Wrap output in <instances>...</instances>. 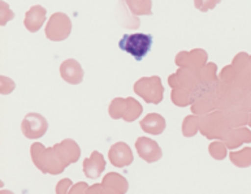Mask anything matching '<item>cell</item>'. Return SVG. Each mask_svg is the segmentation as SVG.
Masks as SVG:
<instances>
[{
    "label": "cell",
    "instance_id": "cell-24",
    "mask_svg": "<svg viewBox=\"0 0 251 194\" xmlns=\"http://www.w3.org/2000/svg\"><path fill=\"white\" fill-rule=\"evenodd\" d=\"M229 159L238 168L251 167V147H244L238 151H232L229 154Z\"/></svg>",
    "mask_w": 251,
    "mask_h": 194
},
{
    "label": "cell",
    "instance_id": "cell-13",
    "mask_svg": "<svg viewBox=\"0 0 251 194\" xmlns=\"http://www.w3.org/2000/svg\"><path fill=\"white\" fill-rule=\"evenodd\" d=\"M53 149H55L61 162L67 167L75 163L81 157V149H79L78 143L71 139H63V141L53 146Z\"/></svg>",
    "mask_w": 251,
    "mask_h": 194
},
{
    "label": "cell",
    "instance_id": "cell-19",
    "mask_svg": "<svg viewBox=\"0 0 251 194\" xmlns=\"http://www.w3.org/2000/svg\"><path fill=\"white\" fill-rule=\"evenodd\" d=\"M221 112L226 116V119H228L229 124H230L232 128L245 127L249 123V115L250 113L246 111L244 105L230 106V107L221 110Z\"/></svg>",
    "mask_w": 251,
    "mask_h": 194
},
{
    "label": "cell",
    "instance_id": "cell-10",
    "mask_svg": "<svg viewBox=\"0 0 251 194\" xmlns=\"http://www.w3.org/2000/svg\"><path fill=\"white\" fill-rule=\"evenodd\" d=\"M208 55L203 49H194L191 51H181L176 55L175 63L178 68L199 69L207 64Z\"/></svg>",
    "mask_w": 251,
    "mask_h": 194
},
{
    "label": "cell",
    "instance_id": "cell-20",
    "mask_svg": "<svg viewBox=\"0 0 251 194\" xmlns=\"http://www.w3.org/2000/svg\"><path fill=\"white\" fill-rule=\"evenodd\" d=\"M165 119L159 113H149L141 120V128L149 135L159 136L165 129Z\"/></svg>",
    "mask_w": 251,
    "mask_h": 194
},
{
    "label": "cell",
    "instance_id": "cell-25",
    "mask_svg": "<svg viewBox=\"0 0 251 194\" xmlns=\"http://www.w3.org/2000/svg\"><path fill=\"white\" fill-rule=\"evenodd\" d=\"M199 132V116L198 115H189L184 119L182 123V135L185 137H194Z\"/></svg>",
    "mask_w": 251,
    "mask_h": 194
},
{
    "label": "cell",
    "instance_id": "cell-3",
    "mask_svg": "<svg viewBox=\"0 0 251 194\" xmlns=\"http://www.w3.org/2000/svg\"><path fill=\"white\" fill-rule=\"evenodd\" d=\"M152 35L151 34H125L119 42L120 50L131 55L137 61L141 60L151 51Z\"/></svg>",
    "mask_w": 251,
    "mask_h": 194
},
{
    "label": "cell",
    "instance_id": "cell-21",
    "mask_svg": "<svg viewBox=\"0 0 251 194\" xmlns=\"http://www.w3.org/2000/svg\"><path fill=\"white\" fill-rule=\"evenodd\" d=\"M101 184L105 185V187L111 188V189H113V191L120 194H125L129 191V183H127V180L123 175L117 173V172H108L103 177Z\"/></svg>",
    "mask_w": 251,
    "mask_h": 194
},
{
    "label": "cell",
    "instance_id": "cell-15",
    "mask_svg": "<svg viewBox=\"0 0 251 194\" xmlns=\"http://www.w3.org/2000/svg\"><path fill=\"white\" fill-rule=\"evenodd\" d=\"M60 76L65 83L71 85H78L82 83L85 72L77 60L67 59L60 65Z\"/></svg>",
    "mask_w": 251,
    "mask_h": 194
},
{
    "label": "cell",
    "instance_id": "cell-8",
    "mask_svg": "<svg viewBox=\"0 0 251 194\" xmlns=\"http://www.w3.org/2000/svg\"><path fill=\"white\" fill-rule=\"evenodd\" d=\"M168 83L172 89L182 87L185 90H189L194 95L201 91V83H199L195 69L178 68V71L176 73H173L168 77Z\"/></svg>",
    "mask_w": 251,
    "mask_h": 194
},
{
    "label": "cell",
    "instance_id": "cell-33",
    "mask_svg": "<svg viewBox=\"0 0 251 194\" xmlns=\"http://www.w3.org/2000/svg\"><path fill=\"white\" fill-rule=\"evenodd\" d=\"M72 187H73V183L71 179L60 180L56 185V194H69Z\"/></svg>",
    "mask_w": 251,
    "mask_h": 194
},
{
    "label": "cell",
    "instance_id": "cell-4",
    "mask_svg": "<svg viewBox=\"0 0 251 194\" xmlns=\"http://www.w3.org/2000/svg\"><path fill=\"white\" fill-rule=\"evenodd\" d=\"M143 107L137 99L131 97L115 98L109 105L108 113L115 120L123 119L126 123H133L142 115Z\"/></svg>",
    "mask_w": 251,
    "mask_h": 194
},
{
    "label": "cell",
    "instance_id": "cell-1",
    "mask_svg": "<svg viewBox=\"0 0 251 194\" xmlns=\"http://www.w3.org/2000/svg\"><path fill=\"white\" fill-rule=\"evenodd\" d=\"M31 161L35 167L42 173H50V175H60L67 168L57 153L52 147H45L41 142H34L30 146Z\"/></svg>",
    "mask_w": 251,
    "mask_h": 194
},
{
    "label": "cell",
    "instance_id": "cell-5",
    "mask_svg": "<svg viewBox=\"0 0 251 194\" xmlns=\"http://www.w3.org/2000/svg\"><path fill=\"white\" fill-rule=\"evenodd\" d=\"M250 90L241 87L234 83H221L216 87V105L218 110L226 109L230 106L244 105V101Z\"/></svg>",
    "mask_w": 251,
    "mask_h": 194
},
{
    "label": "cell",
    "instance_id": "cell-27",
    "mask_svg": "<svg viewBox=\"0 0 251 194\" xmlns=\"http://www.w3.org/2000/svg\"><path fill=\"white\" fill-rule=\"evenodd\" d=\"M234 83H237L241 87H244L246 90H251V65L245 69V71L240 72L236 75V80H234Z\"/></svg>",
    "mask_w": 251,
    "mask_h": 194
},
{
    "label": "cell",
    "instance_id": "cell-29",
    "mask_svg": "<svg viewBox=\"0 0 251 194\" xmlns=\"http://www.w3.org/2000/svg\"><path fill=\"white\" fill-rule=\"evenodd\" d=\"M221 3V0H194V5L201 12H208L214 9L218 4Z\"/></svg>",
    "mask_w": 251,
    "mask_h": 194
},
{
    "label": "cell",
    "instance_id": "cell-38",
    "mask_svg": "<svg viewBox=\"0 0 251 194\" xmlns=\"http://www.w3.org/2000/svg\"><path fill=\"white\" fill-rule=\"evenodd\" d=\"M250 65H251V55H250Z\"/></svg>",
    "mask_w": 251,
    "mask_h": 194
},
{
    "label": "cell",
    "instance_id": "cell-26",
    "mask_svg": "<svg viewBox=\"0 0 251 194\" xmlns=\"http://www.w3.org/2000/svg\"><path fill=\"white\" fill-rule=\"evenodd\" d=\"M226 145L224 143V141H220V139H216V141L211 142L208 145V153L215 161H224L226 158Z\"/></svg>",
    "mask_w": 251,
    "mask_h": 194
},
{
    "label": "cell",
    "instance_id": "cell-34",
    "mask_svg": "<svg viewBox=\"0 0 251 194\" xmlns=\"http://www.w3.org/2000/svg\"><path fill=\"white\" fill-rule=\"evenodd\" d=\"M87 189H89V185L87 183H77L73 184V187L71 188V192L69 194H87Z\"/></svg>",
    "mask_w": 251,
    "mask_h": 194
},
{
    "label": "cell",
    "instance_id": "cell-11",
    "mask_svg": "<svg viewBox=\"0 0 251 194\" xmlns=\"http://www.w3.org/2000/svg\"><path fill=\"white\" fill-rule=\"evenodd\" d=\"M135 150L139 157L147 163H155L160 161L163 157V151L159 143L149 137H138V139L135 141Z\"/></svg>",
    "mask_w": 251,
    "mask_h": 194
},
{
    "label": "cell",
    "instance_id": "cell-14",
    "mask_svg": "<svg viewBox=\"0 0 251 194\" xmlns=\"http://www.w3.org/2000/svg\"><path fill=\"white\" fill-rule=\"evenodd\" d=\"M215 110H218L216 91H204V93L195 95L194 102L191 105V111L194 115H206V113H210Z\"/></svg>",
    "mask_w": 251,
    "mask_h": 194
},
{
    "label": "cell",
    "instance_id": "cell-30",
    "mask_svg": "<svg viewBox=\"0 0 251 194\" xmlns=\"http://www.w3.org/2000/svg\"><path fill=\"white\" fill-rule=\"evenodd\" d=\"M0 8H1V20H0V25H1V27H5L9 20L15 19V13L11 11L9 5H8L5 1H3V0L0 1Z\"/></svg>",
    "mask_w": 251,
    "mask_h": 194
},
{
    "label": "cell",
    "instance_id": "cell-35",
    "mask_svg": "<svg viewBox=\"0 0 251 194\" xmlns=\"http://www.w3.org/2000/svg\"><path fill=\"white\" fill-rule=\"evenodd\" d=\"M244 107L246 109V111H248L249 113H251V90L249 91V94L246 95V98H245Z\"/></svg>",
    "mask_w": 251,
    "mask_h": 194
},
{
    "label": "cell",
    "instance_id": "cell-18",
    "mask_svg": "<svg viewBox=\"0 0 251 194\" xmlns=\"http://www.w3.org/2000/svg\"><path fill=\"white\" fill-rule=\"evenodd\" d=\"M251 142V131L246 127L232 128L228 132V135L224 139V143L226 147L230 150L238 149L244 143H250Z\"/></svg>",
    "mask_w": 251,
    "mask_h": 194
},
{
    "label": "cell",
    "instance_id": "cell-37",
    "mask_svg": "<svg viewBox=\"0 0 251 194\" xmlns=\"http://www.w3.org/2000/svg\"><path fill=\"white\" fill-rule=\"evenodd\" d=\"M249 127H250L251 128V113H250V115H249Z\"/></svg>",
    "mask_w": 251,
    "mask_h": 194
},
{
    "label": "cell",
    "instance_id": "cell-9",
    "mask_svg": "<svg viewBox=\"0 0 251 194\" xmlns=\"http://www.w3.org/2000/svg\"><path fill=\"white\" fill-rule=\"evenodd\" d=\"M47 129H49L47 119L41 113H35V112L27 113L21 123V131L24 136L29 139H41L46 135Z\"/></svg>",
    "mask_w": 251,
    "mask_h": 194
},
{
    "label": "cell",
    "instance_id": "cell-7",
    "mask_svg": "<svg viewBox=\"0 0 251 194\" xmlns=\"http://www.w3.org/2000/svg\"><path fill=\"white\" fill-rule=\"evenodd\" d=\"M72 31V21L68 15L63 12H56L50 17L46 25V37L50 41L61 42L65 41Z\"/></svg>",
    "mask_w": 251,
    "mask_h": 194
},
{
    "label": "cell",
    "instance_id": "cell-12",
    "mask_svg": "<svg viewBox=\"0 0 251 194\" xmlns=\"http://www.w3.org/2000/svg\"><path fill=\"white\" fill-rule=\"evenodd\" d=\"M108 159L111 165L117 168H124L133 163V153L130 147L125 142H116L111 146L108 151Z\"/></svg>",
    "mask_w": 251,
    "mask_h": 194
},
{
    "label": "cell",
    "instance_id": "cell-17",
    "mask_svg": "<svg viewBox=\"0 0 251 194\" xmlns=\"http://www.w3.org/2000/svg\"><path fill=\"white\" fill-rule=\"evenodd\" d=\"M46 15H47V11H46L45 7H42V5H33L26 12V15H25L24 25H25V28L30 33H37L38 30L45 25Z\"/></svg>",
    "mask_w": 251,
    "mask_h": 194
},
{
    "label": "cell",
    "instance_id": "cell-2",
    "mask_svg": "<svg viewBox=\"0 0 251 194\" xmlns=\"http://www.w3.org/2000/svg\"><path fill=\"white\" fill-rule=\"evenodd\" d=\"M230 129L232 127H230L226 116L219 110L199 116V132L206 139L224 141Z\"/></svg>",
    "mask_w": 251,
    "mask_h": 194
},
{
    "label": "cell",
    "instance_id": "cell-22",
    "mask_svg": "<svg viewBox=\"0 0 251 194\" xmlns=\"http://www.w3.org/2000/svg\"><path fill=\"white\" fill-rule=\"evenodd\" d=\"M131 15L151 16L152 15V1L151 0H125Z\"/></svg>",
    "mask_w": 251,
    "mask_h": 194
},
{
    "label": "cell",
    "instance_id": "cell-36",
    "mask_svg": "<svg viewBox=\"0 0 251 194\" xmlns=\"http://www.w3.org/2000/svg\"><path fill=\"white\" fill-rule=\"evenodd\" d=\"M0 194H13V193H12L11 191H1L0 192Z\"/></svg>",
    "mask_w": 251,
    "mask_h": 194
},
{
    "label": "cell",
    "instance_id": "cell-23",
    "mask_svg": "<svg viewBox=\"0 0 251 194\" xmlns=\"http://www.w3.org/2000/svg\"><path fill=\"white\" fill-rule=\"evenodd\" d=\"M194 99V94L190 93L189 90L182 89V87L172 89V93H171V101L177 107H188V106H191Z\"/></svg>",
    "mask_w": 251,
    "mask_h": 194
},
{
    "label": "cell",
    "instance_id": "cell-16",
    "mask_svg": "<svg viewBox=\"0 0 251 194\" xmlns=\"http://www.w3.org/2000/svg\"><path fill=\"white\" fill-rule=\"evenodd\" d=\"M105 169L104 157L99 151H93L90 158L83 161V173L89 179H98Z\"/></svg>",
    "mask_w": 251,
    "mask_h": 194
},
{
    "label": "cell",
    "instance_id": "cell-32",
    "mask_svg": "<svg viewBox=\"0 0 251 194\" xmlns=\"http://www.w3.org/2000/svg\"><path fill=\"white\" fill-rule=\"evenodd\" d=\"M0 83H1V90H0V91H1L3 95H7V94L12 93V91L15 90L16 83H13L9 77H7V76H1Z\"/></svg>",
    "mask_w": 251,
    "mask_h": 194
},
{
    "label": "cell",
    "instance_id": "cell-6",
    "mask_svg": "<svg viewBox=\"0 0 251 194\" xmlns=\"http://www.w3.org/2000/svg\"><path fill=\"white\" fill-rule=\"evenodd\" d=\"M134 93L141 97L146 103L159 105L163 101L164 87L159 76L142 77L134 83Z\"/></svg>",
    "mask_w": 251,
    "mask_h": 194
},
{
    "label": "cell",
    "instance_id": "cell-31",
    "mask_svg": "<svg viewBox=\"0 0 251 194\" xmlns=\"http://www.w3.org/2000/svg\"><path fill=\"white\" fill-rule=\"evenodd\" d=\"M87 194H120V193H117V192H115L113 189H111V188L105 187V185H103L101 183H99L89 187V189H87Z\"/></svg>",
    "mask_w": 251,
    "mask_h": 194
},
{
    "label": "cell",
    "instance_id": "cell-28",
    "mask_svg": "<svg viewBox=\"0 0 251 194\" xmlns=\"http://www.w3.org/2000/svg\"><path fill=\"white\" fill-rule=\"evenodd\" d=\"M234 80H236V71L232 67V64L225 65L219 75V81H221V83H234Z\"/></svg>",
    "mask_w": 251,
    "mask_h": 194
}]
</instances>
